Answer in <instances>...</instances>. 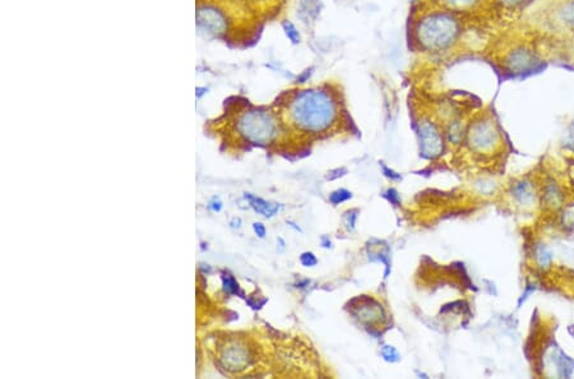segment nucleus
<instances>
[{"instance_id":"obj_22","label":"nucleus","mask_w":574,"mask_h":379,"mask_svg":"<svg viewBox=\"0 0 574 379\" xmlns=\"http://www.w3.org/2000/svg\"><path fill=\"white\" fill-rule=\"evenodd\" d=\"M241 218L239 217H235L232 218L231 221H230V228L231 229H240L241 228Z\"/></svg>"},{"instance_id":"obj_4","label":"nucleus","mask_w":574,"mask_h":379,"mask_svg":"<svg viewBox=\"0 0 574 379\" xmlns=\"http://www.w3.org/2000/svg\"><path fill=\"white\" fill-rule=\"evenodd\" d=\"M236 131L245 139L254 144H268L280 134V123L273 113L264 107H252L237 117Z\"/></svg>"},{"instance_id":"obj_7","label":"nucleus","mask_w":574,"mask_h":379,"mask_svg":"<svg viewBox=\"0 0 574 379\" xmlns=\"http://www.w3.org/2000/svg\"><path fill=\"white\" fill-rule=\"evenodd\" d=\"M354 314L364 323H378L384 318V310L373 299L366 300L361 305L355 306Z\"/></svg>"},{"instance_id":"obj_20","label":"nucleus","mask_w":574,"mask_h":379,"mask_svg":"<svg viewBox=\"0 0 574 379\" xmlns=\"http://www.w3.org/2000/svg\"><path fill=\"white\" fill-rule=\"evenodd\" d=\"M241 2L247 3L250 7H264V5L271 4L273 0H241Z\"/></svg>"},{"instance_id":"obj_1","label":"nucleus","mask_w":574,"mask_h":379,"mask_svg":"<svg viewBox=\"0 0 574 379\" xmlns=\"http://www.w3.org/2000/svg\"><path fill=\"white\" fill-rule=\"evenodd\" d=\"M286 112L295 128L305 133L318 134L329 130L336 124L340 106L329 90L312 87L291 95Z\"/></svg>"},{"instance_id":"obj_13","label":"nucleus","mask_w":574,"mask_h":379,"mask_svg":"<svg viewBox=\"0 0 574 379\" xmlns=\"http://www.w3.org/2000/svg\"><path fill=\"white\" fill-rule=\"evenodd\" d=\"M282 28H283V32L286 33L287 38H289L291 42H294V43L300 42L299 31H297V28L295 27V26L292 25L291 22H289V20H285V22L282 23Z\"/></svg>"},{"instance_id":"obj_19","label":"nucleus","mask_w":574,"mask_h":379,"mask_svg":"<svg viewBox=\"0 0 574 379\" xmlns=\"http://www.w3.org/2000/svg\"><path fill=\"white\" fill-rule=\"evenodd\" d=\"M253 231H254L255 235H257L258 238H260V239H264L266 234H267L266 226L263 225L262 222H254V224H253Z\"/></svg>"},{"instance_id":"obj_5","label":"nucleus","mask_w":574,"mask_h":379,"mask_svg":"<svg viewBox=\"0 0 574 379\" xmlns=\"http://www.w3.org/2000/svg\"><path fill=\"white\" fill-rule=\"evenodd\" d=\"M498 131L490 120H481L471 126L469 133L470 146L477 152H488L498 142Z\"/></svg>"},{"instance_id":"obj_21","label":"nucleus","mask_w":574,"mask_h":379,"mask_svg":"<svg viewBox=\"0 0 574 379\" xmlns=\"http://www.w3.org/2000/svg\"><path fill=\"white\" fill-rule=\"evenodd\" d=\"M382 169H383V172H384V175L387 177H389V179L392 180H401V175H398L397 172H394L393 170L388 169L387 166H385L384 164H382Z\"/></svg>"},{"instance_id":"obj_10","label":"nucleus","mask_w":574,"mask_h":379,"mask_svg":"<svg viewBox=\"0 0 574 379\" xmlns=\"http://www.w3.org/2000/svg\"><path fill=\"white\" fill-rule=\"evenodd\" d=\"M444 7L453 10H469L480 3V0H439Z\"/></svg>"},{"instance_id":"obj_18","label":"nucleus","mask_w":574,"mask_h":379,"mask_svg":"<svg viewBox=\"0 0 574 379\" xmlns=\"http://www.w3.org/2000/svg\"><path fill=\"white\" fill-rule=\"evenodd\" d=\"M385 197H387L388 200H389L390 203H393L394 206H398L401 203L400 194H398L397 190L393 189V188H390V189L387 190V194H385Z\"/></svg>"},{"instance_id":"obj_3","label":"nucleus","mask_w":574,"mask_h":379,"mask_svg":"<svg viewBox=\"0 0 574 379\" xmlns=\"http://www.w3.org/2000/svg\"><path fill=\"white\" fill-rule=\"evenodd\" d=\"M231 10L216 0H199L195 9V27L199 37L224 40L232 32Z\"/></svg>"},{"instance_id":"obj_23","label":"nucleus","mask_w":574,"mask_h":379,"mask_svg":"<svg viewBox=\"0 0 574 379\" xmlns=\"http://www.w3.org/2000/svg\"><path fill=\"white\" fill-rule=\"evenodd\" d=\"M207 91H208V88H206V87H196V90H195V96H196V99H198V100L201 99V97L203 96V95L206 94Z\"/></svg>"},{"instance_id":"obj_16","label":"nucleus","mask_w":574,"mask_h":379,"mask_svg":"<svg viewBox=\"0 0 574 379\" xmlns=\"http://www.w3.org/2000/svg\"><path fill=\"white\" fill-rule=\"evenodd\" d=\"M346 225H347V230H355V226H356V220H358V211L354 210V211H348L347 213H346Z\"/></svg>"},{"instance_id":"obj_17","label":"nucleus","mask_w":574,"mask_h":379,"mask_svg":"<svg viewBox=\"0 0 574 379\" xmlns=\"http://www.w3.org/2000/svg\"><path fill=\"white\" fill-rule=\"evenodd\" d=\"M208 208L209 211H212V212H221L222 208H224V203H222V200L219 199L218 197H213L211 200H209L208 203Z\"/></svg>"},{"instance_id":"obj_15","label":"nucleus","mask_w":574,"mask_h":379,"mask_svg":"<svg viewBox=\"0 0 574 379\" xmlns=\"http://www.w3.org/2000/svg\"><path fill=\"white\" fill-rule=\"evenodd\" d=\"M300 263H301L304 267H314V265L318 263V259L314 255V253L305 252L300 255Z\"/></svg>"},{"instance_id":"obj_12","label":"nucleus","mask_w":574,"mask_h":379,"mask_svg":"<svg viewBox=\"0 0 574 379\" xmlns=\"http://www.w3.org/2000/svg\"><path fill=\"white\" fill-rule=\"evenodd\" d=\"M352 198V194H351V192H348L347 189H343V188H341V189H337L335 190V192H332L329 194V202L332 203V205L337 206V205H341V203L343 202H347L348 199H351Z\"/></svg>"},{"instance_id":"obj_14","label":"nucleus","mask_w":574,"mask_h":379,"mask_svg":"<svg viewBox=\"0 0 574 379\" xmlns=\"http://www.w3.org/2000/svg\"><path fill=\"white\" fill-rule=\"evenodd\" d=\"M382 356L384 358L385 362L395 363L401 359L400 354H398L397 349L393 346H384L382 349Z\"/></svg>"},{"instance_id":"obj_11","label":"nucleus","mask_w":574,"mask_h":379,"mask_svg":"<svg viewBox=\"0 0 574 379\" xmlns=\"http://www.w3.org/2000/svg\"><path fill=\"white\" fill-rule=\"evenodd\" d=\"M222 285H224V290L226 291L230 295H241V290L240 286L237 283V281L235 280L234 276L231 275H224L222 276Z\"/></svg>"},{"instance_id":"obj_24","label":"nucleus","mask_w":574,"mask_h":379,"mask_svg":"<svg viewBox=\"0 0 574 379\" xmlns=\"http://www.w3.org/2000/svg\"><path fill=\"white\" fill-rule=\"evenodd\" d=\"M287 225H289V226H290V228H292V229H294V230L299 231V233H302L301 228H300V226H297V225H296V224H295V222H292V221H287Z\"/></svg>"},{"instance_id":"obj_9","label":"nucleus","mask_w":574,"mask_h":379,"mask_svg":"<svg viewBox=\"0 0 574 379\" xmlns=\"http://www.w3.org/2000/svg\"><path fill=\"white\" fill-rule=\"evenodd\" d=\"M514 195L524 206H528L529 202L534 200V192H532V188L528 183H521V184L517 185L514 188Z\"/></svg>"},{"instance_id":"obj_2","label":"nucleus","mask_w":574,"mask_h":379,"mask_svg":"<svg viewBox=\"0 0 574 379\" xmlns=\"http://www.w3.org/2000/svg\"><path fill=\"white\" fill-rule=\"evenodd\" d=\"M461 33L458 18L448 10H431L421 15L413 27L415 41L426 51H444Z\"/></svg>"},{"instance_id":"obj_25","label":"nucleus","mask_w":574,"mask_h":379,"mask_svg":"<svg viewBox=\"0 0 574 379\" xmlns=\"http://www.w3.org/2000/svg\"><path fill=\"white\" fill-rule=\"evenodd\" d=\"M501 2H505V3H511V4H514V3H518V2H521V0H501Z\"/></svg>"},{"instance_id":"obj_6","label":"nucleus","mask_w":574,"mask_h":379,"mask_svg":"<svg viewBox=\"0 0 574 379\" xmlns=\"http://www.w3.org/2000/svg\"><path fill=\"white\" fill-rule=\"evenodd\" d=\"M418 136L423 154L428 159H435L443 151V137L434 123L425 122L418 125Z\"/></svg>"},{"instance_id":"obj_26","label":"nucleus","mask_w":574,"mask_h":379,"mask_svg":"<svg viewBox=\"0 0 574 379\" xmlns=\"http://www.w3.org/2000/svg\"><path fill=\"white\" fill-rule=\"evenodd\" d=\"M572 143H573V146H574V133H573V139H572Z\"/></svg>"},{"instance_id":"obj_8","label":"nucleus","mask_w":574,"mask_h":379,"mask_svg":"<svg viewBox=\"0 0 574 379\" xmlns=\"http://www.w3.org/2000/svg\"><path fill=\"white\" fill-rule=\"evenodd\" d=\"M244 198L258 215H262L266 218L275 217L278 211H280V205H277V203L272 205V203L267 202L266 199L257 197V195L252 194V193H244Z\"/></svg>"}]
</instances>
